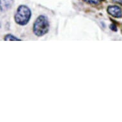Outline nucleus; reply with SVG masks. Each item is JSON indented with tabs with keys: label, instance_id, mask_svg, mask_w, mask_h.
<instances>
[{
	"label": "nucleus",
	"instance_id": "nucleus-4",
	"mask_svg": "<svg viewBox=\"0 0 122 122\" xmlns=\"http://www.w3.org/2000/svg\"><path fill=\"white\" fill-rule=\"evenodd\" d=\"M14 0H0V10L1 12H6L12 8Z\"/></svg>",
	"mask_w": 122,
	"mask_h": 122
},
{
	"label": "nucleus",
	"instance_id": "nucleus-2",
	"mask_svg": "<svg viewBox=\"0 0 122 122\" xmlns=\"http://www.w3.org/2000/svg\"><path fill=\"white\" fill-rule=\"evenodd\" d=\"M49 29L48 19L44 15H40L36 19L33 26V32L37 36H43L47 33Z\"/></svg>",
	"mask_w": 122,
	"mask_h": 122
},
{
	"label": "nucleus",
	"instance_id": "nucleus-3",
	"mask_svg": "<svg viewBox=\"0 0 122 122\" xmlns=\"http://www.w3.org/2000/svg\"><path fill=\"white\" fill-rule=\"evenodd\" d=\"M107 12L114 17L119 18L122 16V9L118 6H109L107 8Z\"/></svg>",
	"mask_w": 122,
	"mask_h": 122
},
{
	"label": "nucleus",
	"instance_id": "nucleus-6",
	"mask_svg": "<svg viewBox=\"0 0 122 122\" xmlns=\"http://www.w3.org/2000/svg\"><path fill=\"white\" fill-rule=\"evenodd\" d=\"M84 1L85 2L93 5H98L101 1V0H84Z\"/></svg>",
	"mask_w": 122,
	"mask_h": 122
},
{
	"label": "nucleus",
	"instance_id": "nucleus-1",
	"mask_svg": "<svg viewBox=\"0 0 122 122\" xmlns=\"http://www.w3.org/2000/svg\"><path fill=\"white\" fill-rule=\"evenodd\" d=\"M31 12L30 8L25 5H20L17 8L14 19L17 24L24 26L28 24L31 19Z\"/></svg>",
	"mask_w": 122,
	"mask_h": 122
},
{
	"label": "nucleus",
	"instance_id": "nucleus-5",
	"mask_svg": "<svg viewBox=\"0 0 122 122\" xmlns=\"http://www.w3.org/2000/svg\"><path fill=\"white\" fill-rule=\"evenodd\" d=\"M4 40L5 41H20L21 40V39L17 38L16 36H14L12 34H7L5 36Z\"/></svg>",
	"mask_w": 122,
	"mask_h": 122
},
{
	"label": "nucleus",
	"instance_id": "nucleus-7",
	"mask_svg": "<svg viewBox=\"0 0 122 122\" xmlns=\"http://www.w3.org/2000/svg\"><path fill=\"white\" fill-rule=\"evenodd\" d=\"M111 29L112 30V31H116V30H117V28H116V26L114 25V24H111Z\"/></svg>",
	"mask_w": 122,
	"mask_h": 122
}]
</instances>
